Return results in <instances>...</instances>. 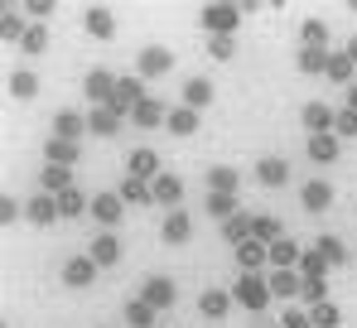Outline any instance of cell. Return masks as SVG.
I'll return each mask as SVG.
<instances>
[{
  "label": "cell",
  "instance_id": "obj_1",
  "mask_svg": "<svg viewBox=\"0 0 357 328\" xmlns=\"http://www.w3.org/2000/svg\"><path fill=\"white\" fill-rule=\"evenodd\" d=\"M232 299L237 304H246L251 314H261L275 295H271V280H266V271H241L237 275V285H232Z\"/></svg>",
  "mask_w": 357,
  "mask_h": 328
},
{
  "label": "cell",
  "instance_id": "obj_2",
  "mask_svg": "<svg viewBox=\"0 0 357 328\" xmlns=\"http://www.w3.org/2000/svg\"><path fill=\"white\" fill-rule=\"evenodd\" d=\"M203 29L213 34V39H232V29L241 24V5H203Z\"/></svg>",
  "mask_w": 357,
  "mask_h": 328
},
{
  "label": "cell",
  "instance_id": "obj_3",
  "mask_svg": "<svg viewBox=\"0 0 357 328\" xmlns=\"http://www.w3.org/2000/svg\"><path fill=\"white\" fill-rule=\"evenodd\" d=\"M116 73H107V68H92V73H87V82H82V92H87V97H92V107H112V102H116Z\"/></svg>",
  "mask_w": 357,
  "mask_h": 328
},
{
  "label": "cell",
  "instance_id": "obj_4",
  "mask_svg": "<svg viewBox=\"0 0 357 328\" xmlns=\"http://www.w3.org/2000/svg\"><path fill=\"white\" fill-rule=\"evenodd\" d=\"M299 121H304V131H309V135H328V131H333V121H338V111L328 107V102H304Z\"/></svg>",
  "mask_w": 357,
  "mask_h": 328
},
{
  "label": "cell",
  "instance_id": "obj_5",
  "mask_svg": "<svg viewBox=\"0 0 357 328\" xmlns=\"http://www.w3.org/2000/svg\"><path fill=\"white\" fill-rule=\"evenodd\" d=\"M140 299L150 304V309H169L178 299V290H174V280H165V275H150L145 280V290H140Z\"/></svg>",
  "mask_w": 357,
  "mask_h": 328
},
{
  "label": "cell",
  "instance_id": "obj_6",
  "mask_svg": "<svg viewBox=\"0 0 357 328\" xmlns=\"http://www.w3.org/2000/svg\"><path fill=\"white\" fill-rule=\"evenodd\" d=\"M169 49L165 44H145L140 49V58H135V68H140V77H160V73H169Z\"/></svg>",
  "mask_w": 357,
  "mask_h": 328
},
{
  "label": "cell",
  "instance_id": "obj_7",
  "mask_svg": "<svg viewBox=\"0 0 357 328\" xmlns=\"http://www.w3.org/2000/svg\"><path fill=\"white\" fill-rule=\"evenodd\" d=\"M97 271H102V266H97L92 256H73V261L63 266V285H73V290H87V285L97 280Z\"/></svg>",
  "mask_w": 357,
  "mask_h": 328
},
{
  "label": "cell",
  "instance_id": "obj_8",
  "mask_svg": "<svg viewBox=\"0 0 357 328\" xmlns=\"http://www.w3.org/2000/svg\"><path fill=\"white\" fill-rule=\"evenodd\" d=\"M299 261H304V251H299L295 237H280V241H271V271H295Z\"/></svg>",
  "mask_w": 357,
  "mask_h": 328
},
{
  "label": "cell",
  "instance_id": "obj_9",
  "mask_svg": "<svg viewBox=\"0 0 357 328\" xmlns=\"http://www.w3.org/2000/svg\"><path fill=\"white\" fill-rule=\"evenodd\" d=\"M299 203H304V213H328V203H333V188H328L324 179H309V184L299 188Z\"/></svg>",
  "mask_w": 357,
  "mask_h": 328
},
{
  "label": "cell",
  "instance_id": "obj_10",
  "mask_svg": "<svg viewBox=\"0 0 357 328\" xmlns=\"http://www.w3.org/2000/svg\"><path fill=\"white\" fill-rule=\"evenodd\" d=\"M24 218L34 222V227H49V222H59L63 213H59V198L54 193H39V198H29L24 203Z\"/></svg>",
  "mask_w": 357,
  "mask_h": 328
},
{
  "label": "cell",
  "instance_id": "obj_11",
  "mask_svg": "<svg viewBox=\"0 0 357 328\" xmlns=\"http://www.w3.org/2000/svg\"><path fill=\"white\" fill-rule=\"evenodd\" d=\"M266 280H271L275 299H299V290H304V275L299 271H266Z\"/></svg>",
  "mask_w": 357,
  "mask_h": 328
},
{
  "label": "cell",
  "instance_id": "obj_12",
  "mask_svg": "<svg viewBox=\"0 0 357 328\" xmlns=\"http://www.w3.org/2000/svg\"><path fill=\"white\" fill-rule=\"evenodd\" d=\"M150 193H155V203H169V213H174L178 203H183V179H178V174H160V179L150 184Z\"/></svg>",
  "mask_w": 357,
  "mask_h": 328
},
{
  "label": "cell",
  "instance_id": "obj_13",
  "mask_svg": "<svg viewBox=\"0 0 357 328\" xmlns=\"http://www.w3.org/2000/svg\"><path fill=\"white\" fill-rule=\"evenodd\" d=\"M121 121H126V116H121L116 107H92L87 111V131H92V135H116Z\"/></svg>",
  "mask_w": 357,
  "mask_h": 328
},
{
  "label": "cell",
  "instance_id": "obj_14",
  "mask_svg": "<svg viewBox=\"0 0 357 328\" xmlns=\"http://www.w3.org/2000/svg\"><path fill=\"white\" fill-rule=\"evenodd\" d=\"M237 261H241V271H266V266H271V246L251 237V241L237 246Z\"/></svg>",
  "mask_w": 357,
  "mask_h": 328
},
{
  "label": "cell",
  "instance_id": "obj_15",
  "mask_svg": "<svg viewBox=\"0 0 357 328\" xmlns=\"http://www.w3.org/2000/svg\"><path fill=\"white\" fill-rule=\"evenodd\" d=\"M121 213H126V203H121V193H97L92 198V218L102 222V227H116Z\"/></svg>",
  "mask_w": 357,
  "mask_h": 328
},
{
  "label": "cell",
  "instance_id": "obj_16",
  "mask_svg": "<svg viewBox=\"0 0 357 328\" xmlns=\"http://www.w3.org/2000/svg\"><path fill=\"white\" fill-rule=\"evenodd\" d=\"M82 131H87V116H77L73 107H63L59 116H54V135H59V140H73V145H77Z\"/></svg>",
  "mask_w": 357,
  "mask_h": 328
},
{
  "label": "cell",
  "instance_id": "obj_17",
  "mask_svg": "<svg viewBox=\"0 0 357 328\" xmlns=\"http://www.w3.org/2000/svg\"><path fill=\"white\" fill-rule=\"evenodd\" d=\"M140 102H145V87H140L135 77H121V82H116V102H112V107H116L121 116H130Z\"/></svg>",
  "mask_w": 357,
  "mask_h": 328
},
{
  "label": "cell",
  "instance_id": "obj_18",
  "mask_svg": "<svg viewBox=\"0 0 357 328\" xmlns=\"http://www.w3.org/2000/svg\"><path fill=\"white\" fill-rule=\"evenodd\" d=\"M130 121H135V126H145V131H150V126H165V121H169V111H165V102H160V97H145V102H140V107L130 111Z\"/></svg>",
  "mask_w": 357,
  "mask_h": 328
},
{
  "label": "cell",
  "instance_id": "obj_19",
  "mask_svg": "<svg viewBox=\"0 0 357 328\" xmlns=\"http://www.w3.org/2000/svg\"><path fill=\"white\" fill-rule=\"evenodd\" d=\"M188 232H193V218H188L183 208H174V213L165 218V227H160V237H165L169 246H178V241H188Z\"/></svg>",
  "mask_w": 357,
  "mask_h": 328
},
{
  "label": "cell",
  "instance_id": "obj_20",
  "mask_svg": "<svg viewBox=\"0 0 357 328\" xmlns=\"http://www.w3.org/2000/svg\"><path fill=\"white\" fill-rule=\"evenodd\" d=\"M82 24H87V34H97V39H112V29H116V15H112L107 5H92V10L82 15Z\"/></svg>",
  "mask_w": 357,
  "mask_h": 328
},
{
  "label": "cell",
  "instance_id": "obj_21",
  "mask_svg": "<svg viewBox=\"0 0 357 328\" xmlns=\"http://www.w3.org/2000/svg\"><path fill=\"white\" fill-rule=\"evenodd\" d=\"M227 309H232V295H227V290H203V295H198V314H203V319H222Z\"/></svg>",
  "mask_w": 357,
  "mask_h": 328
},
{
  "label": "cell",
  "instance_id": "obj_22",
  "mask_svg": "<svg viewBox=\"0 0 357 328\" xmlns=\"http://www.w3.org/2000/svg\"><path fill=\"white\" fill-rule=\"evenodd\" d=\"M237 184H241V174L232 164H213L208 169V193H237Z\"/></svg>",
  "mask_w": 357,
  "mask_h": 328
},
{
  "label": "cell",
  "instance_id": "obj_23",
  "mask_svg": "<svg viewBox=\"0 0 357 328\" xmlns=\"http://www.w3.org/2000/svg\"><path fill=\"white\" fill-rule=\"evenodd\" d=\"M97 266H116L121 261V241L112 237V232H102V237H92V251H87Z\"/></svg>",
  "mask_w": 357,
  "mask_h": 328
},
{
  "label": "cell",
  "instance_id": "obj_24",
  "mask_svg": "<svg viewBox=\"0 0 357 328\" xmlns=\"http://www.w3.org/2000/svg\"><path fill=\"white\" fill-rule=\"evenodd\" d=\"M130 179L155 184V179H160V155H155V150H135V155H130Z\"/></svg>",
  "mask_w": 357,
  "mask_h": 328
},
{
  "label": "cell",
  "instance_id": "obj_25",
  "mask_svg": "<svg viewBox=\"0 0 357 328\" xmlns=\"http://www.w3.org/2000/svg\"><path fill=\"white\" fill-rule=\"evenodd\" d=\"M256 179H261L266 188H275V184H285V179H290V164L275 160V155H266V160H256Z\"/></svg>",
  "mask_w": 357,
  "mask_h": 328
},
{
  "label": "cell",
  "instance_id": "obj_26",
  "mask_svg": "<svg viewBox=\"0 0 357 328\" xmlns=\"http://www.w3.org/2000/svg\"><path fill=\"white\" fill-rule=\"evenodd\" d=\"M208 102H213V82H208V77H188V82H183V107L203 111Z\"/></svg>",
  "mask_w": 357,
  "mask_h": 328
},
{
  "label": "cell",
  "instance_id": "obj_27",
  "mask_svg": "<svg viewBox=\"0 0 357 328\" xmlns=\"http://www.w3.org/2000/svg\"><path fill=\"white\" fill-rule=\"evenodd\" d=\"M309 160L314 164H333L338 160V135L328 131V135H309Z\"/></svg>",
  "mask_w": 357,
  "mask_h": 328
},
{
  "label": "cell",
  "instance_id": "obj_28",
  "mask_svg": "<svg viewBox=\"0 0 357 328\" xmlns=\"http://www.w3.org/2000/svg\"><path fill=\"white\" fill-rule=\"evenodd\" d=\"M59 213L63 218H82V213H92V198L82 188H68V193H59Z\"/></svg>",
  "mask_w": 357,
  "mask_h": 328
},
{
  "label": "cell",
  "instance_id": "obj_29",
  "mask_svg": "<svg viewBox=\"0 0 357 328\" xmlns=\"http://www.w3.org/2000/svg\"><path fill=\"white\" fill-rule=\"evenodd\" d=\"M251 227H256V218H251V213H237V218L222 222V237H227L232 246H241V241H251Z\"/></svg>",
  "mask_w": 357,
  "mask_h": 328
},
{
  "label": "cell",
  "instance_id": "obj_30",
  "mask_svg": "<svg viewBox=\"0 0 357 328\" xmlns=\"http://www.w3.org/2000/svg\"><path fill=\"white\" fill-rule=\"evenodd\" d=\"M73 188V169H63V164H44V193H68Z\"/></svg>",
  "mask_w": 357,
  "mask_h": 328
},
{
  "label": "cell",
  "instance_id": "obj_31",
  "mask_svg": "<svg viewBox=\"0 0 357 328\" xmlns=\"http://www.w3.org/2000/svg\"><path fill=\"white\" fill-rule=\"evenodd\" d=\"M44 160H49V164H63V169H73V160H77V145H73V140H59V135H54V140L44 145Z\"/></svg>",
  "mask_w": 357,
  "mask_h": 328
},
{
  "label": "cell",
  "instance_id": "obj_32",
  "mask_svg": "<svg viewBox=\"0 0 357 328\" xmlns=\"http://www.w3.org/2000/svg\"><path fill=\"white\" fill-rule=\"evenodd\" d=\"M241 208H237V193H208V218H218V222H227V218H237Z\"/></svg>",
  "mask_w": 357,
  "mask_h": 328
},
{
  "label": "cell",
  "instance_id": "obj_33",
  "mask_svg": "<svg viewBox=\"0 0 357 328\" xmlns=\"http://www.w3.org/2000/svg\"><path fill=\"white\" fill-rule=\"evenodd\" d=\"M251 237L271 246V241H280V237H285V227H280V218H271V213H256V227H251Z\"/></svg>",
  "mask_w": 357,
  "mask_h": 328
},
{
  "label": "cell",
  "instance_id": "obj_34",
  "mask_svg": "<svg viewBox=\"0 0 357 328\" xmlns=\"http://www.w3.org/2000/svg\"><path fill=\"white\" fill-rule=\"evenodd\" d=\"M328 77H333V82H348V87L357 82V63L348 58V49H343V54H333V58H328Z\"/></svg>",
  "mask_w": 357,
  "mask_h": 328
},
{
  "label": "cell",
  "instance_id": "obj_35",
  "mask_svg": "<svg viewBox=\"0 0 357 328\" xmlns=\"http://www.w3.org/2000/svg\"><path fill=\"white\" fill-rule=\"evenodd\" d=\"M116 193H121V203H155L150 184H145V179H130V174H126V184H121Z\"/></svg>",
  "mask_w": 357,
  "mask_h": 328
},
{
  "label": "cell",
  "instance_id": "obj_36",
  "mask_svg": "<svg viewBox=\"0 0 357 328\" xmlns=\"http://www.w3.org/2000/svg\"><path fill=\"white\" fill-rule=\"evenodd\" d=\"M328 58H333L328 49H309V44H304L295 63H299V73H328Z\"/></svg>",
  "mask_w": 357,
  "mask_h": 328
},
{
  "label": "cell",
  "instance_id": "obj_37",
  "mask_svg": "<svg viewBox=\"0 0 357 328\" xmlns=\"http://www.w3.org/2000/svg\"><path fill=\"white\" fill-rule=\"evenodd\" d=\"M165 126H169L174 135H193V131H198V111H193V107H174Z\"/></svg>",
  "mask_w": 357,
  "mask_h": 328
},
{
  "label": "cell",
  "instance_id": "obj_38",
  "mask_svg": "<svg viewBox=\"0 0 357 328\" xmlns=\"http://www.w3.org/2000/svg\"><path fill=\"white\" fill-rule=\"evenodd\" d=\"M24 29H29V24H24L15 10H5V15H0V39H5V44H24Z\"/></svg>",
  "mask_w": 357,
  "mask_h": 328
},
{
  "label": "cell",
  "instance_id": "obj_39",
  "mask_svg": "<svg viewBox=\"0 0 357 328\" xmlns=\"http://www.w3.org/2000/svg\"><path fill=\"white\" fill-rule=\"evenodd\" d=\"M155 314H160V309H150L145 299H130V304H126V324H130V328H150V324H155Z\"/></svg>",
  "mask_w": 357,
  "mask_h": 328
},
{
  "label": "cell",
  "instance_id": "obj_40",
  "mask_svg": "<svg viewBox=\"0 0 357 328\" xmlns=\"http://www.w3.org/2000/svg\"><path fill=\"white\" fill-rule=\"evenodd\" d=\"M309 319H314V328H338V324H343V314H338V304H333V299L314 304V309H309Z\"/></svg>",
  "mask_w": 357,
  "mask_h": 328
},
{
  "label": "cell",
  "instance_id": "obj_41",
  "mask_svg": "<svg viewBox=\"0 0 357 328\" xmlns=\"http://www.w3.org/2000/svg\"><path fill=\"white\" fill-rule=\"evenodd\" d=\"M34 92H39V77H34V73H24V68H20V73H10V97H20V102H24V97H34Z\"/></svg>",
  "mask_w": 357,
  "mask_h": 328
},
{
  "label": "cell",
  "instance_id": "obj_42",
  "mask_svg": "<svg viewBox=\"0 0 357 328\" xmlns=\"http://www.w3.org/2000/svg\"><path fill=\"white\" fill-rule=\"evenodd\" d=\"M299 275H309V280H324V275H328V261H324V251H319V246H314V251H304Z\"/></svg>",
  "mask_w": 357,
  "mask_h": 328
},
{
  "label": "cell",
  "instance_id": "obj_43",
  "mask_svg": "<svg viewBox=\"0 0 357 328\" xmlns=\"http://www.w3.org/2000/svg\"><path fill=\"white\" fill-rule=\"evenodd\" d=\"M299 34H304V44H309V49H328V24H324V20H304V29H299Z\"/></svg>",
  "mask_w": 357,
  "mask_h": 328
},
{
  "label": "cell",
  "instance_id": "obj_44",
  "mask_svg": "<svg viewBox=\"0 0 357 328\" xmlns=\"http://www.w3.org/2000/svg\"><path fill=\"white\" fill-rule=\"evenodd\" d=\"M20 49H24V54H44V49H49V29H44V24H29Z\"/></svg>",
  "mask_w": 357,
  "mask_h": 328
},
{
  "label": "cell",
  "instance_id": "obj_45",
  "mask_svg": "<svg viewBox=\"0 0 357 328\" xmlns=\"http://www.w3.org/2000/svg\"><path fill=\"white\" fill-rule=\"evenodd\" d=\"M319 251H324L328 266H343V261H348V246H343L338 237H319Z\"/></svg>",
  "mask_w": 357,
  "mask_h": 328
},
{
  "label": "cell",
  "instance_id": "obj_46",
  "mask_svg": "<svg viewBox=\"0 0 357 328\" xmlns=\"http://www.w3.org/2000/svg\"><path fill=\"white\" fill-rule=\"evenodd\" d=\"M299 299H304L309 309H314V304H324V299H328V280H309V275H304V290H299Z\"/></svg>",
  "mask_w": 357,
  "mask_h": 328
},
{
  "label": "cell",
  "instance_id": "obj_47",
  "mask_svg": "<svg viewBox=\"0 0 357 328\" xmlns=\"http://www.w3.org/2000/svg\"><path fill=\"white\" fill-rule=\"evenodd\" d=\"M333 135H338V140H348V135H357V111L348 107V102L338 107V121H333Z\"/></svg>",
  "mask_w": 357,
  "mask_h": 328
},
{
  "label": "cell",
  "instance_id": "obj_48",
  "mask_svg": "<svg viewBox=\"0 0 357 328\" xmlns=\"http://www.w3.org/2000/svg\"><path fill=\"white\" fill-rule=\"evenodd\" d=\"M24 10H29V20H34V24H44V20L54 15V0H24Z\"/></svg>",
  "mask_w": 357,
  "mask_h": 328
},
{
  "label": "cell",
  "instance_id": "obj_49",
  "mask_svg": "<svg viewBox=\"0 0 357 328\" xmlns=\"http://www.w3.org/2000/svg\"><path fill=\"white\" fill-rule=\"evenodd\" d=\"M20 218V203H15V193H0V222H15Z\"/></svg>",
  "mask_w": 357,
  "mask_h": 328
},
{
  "label": "cell",
  "instance_id": "obj_50",
  "mask_svg": "<svg viewBox=\"0 0 357 328\" xmlns=\"http://www.w3.org/2000/svg\"><path fill=\"white\" fill-rule=\"evenodd\" d=\"M208 54H213V58H232V54H237V44H232V39H213Z\"/></svg>",
  "mask_w": 357,
  "mask_h": 328
},
{
  "label": "cell",
  "instance_id": "obj_51",
  "mask_svg": "<svg viewBox=\"0 0 357 328\" xmlns=\"http://www.w3.org/2000/svg\"><path fill=\"white\" fill-rule=\"evenodd\" d=\"M280 328H314V319H309V314H295V309H290V314L280 319Z\"/></svg>",
  "mask_w": 357,
  "mask_h": 328
},
{
  "label": "cell",
  "instance_id": "obj_52",
  "mask_svg": "<svg viewBox=\"0 0 357 328\" xmlns=\"http://www.w3.org/2000/svg\"><path fill=\"white\" fill-rule=\"evenodd\" d=\"M348 107L357 111V82H353V87H348Z\"/></svg>",
  "mask_w": 357,
  "mask_h": 328
},
{
  "label": "cell",
  "instance_id": "obj_53",
  "mask_svg": "<svg viewBox=\"0 0 357 328\" xmlns=\"http://www.w3.org/2000/svg\"><path fill=\"white\" fill-rule=\"evenodd\" d=\"M348 58H353V63H357V39H348Z\"/></svg>",
  "mask_w": 357,
  "mask_h": 328
}]
</instances>
